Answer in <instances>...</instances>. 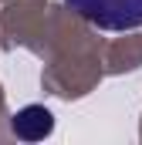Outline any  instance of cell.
Wrapping results in <instances>:
<instances>
[{
  "label": "cell",
  "mask_w": 142,
  "mask_h": 145,
  "mask_svg": "<svg viewBox=\"0 0 142 145\" xmlns=\"http://www.w3.org/2000/svg\"><path fill=\"white\" fill-rule=\"evenodd\" d=\"M14 132L27 142H41L54 132V115L44 108V105H27L14 115Z\"/></svg>",
  "instance_id": "7a4b0ae2"
},
{
  "label": "cell",
  "mask_w": 142,
  "mask_h": 145,
  "mask_svg": "<svg viewBox=\"0 0 142 145\" xmlns=\"http://www.w3.org/2000/svg\"><path fill=\"white\" fill-rule=\"evenodd\" d=\"M71 10L98 31H139L142 0H64Z\"/></svg>",
  "instance_id": "6da1fadb"
}]
</instances>
